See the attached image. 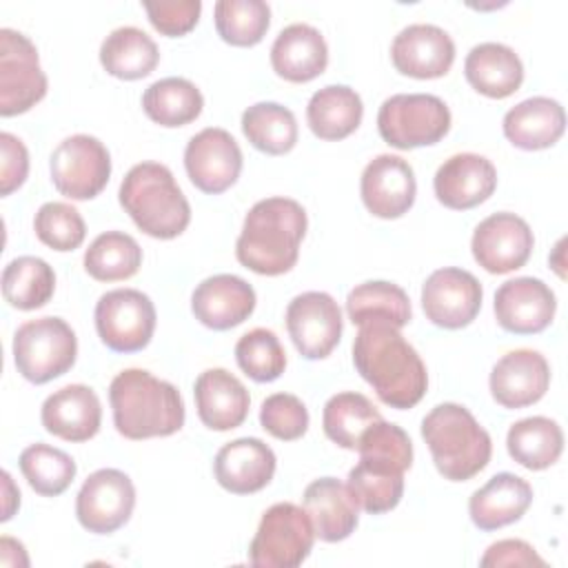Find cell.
<instances>
[{"label": "cell", "mask_w": 568, "mask_h": 568, "mask_svg": "<svg viewBox=\"0 0 568 568\" xmlns=\"http://www.w3.org/2000/svg\"><path fill=\"white\" fill-rule=\"evenodd\" d=\"M353 364L390 408H413L426 393L428 375L419 353L390 324H364L353 342Z\"/></svg>", "instance_id": "cell-1"}, {"label": "cell", "mask_w": 568, "mask_h": 568, "mask_svg": "<svg viewBox=\"0 0 568 568\" xmlns=\"http://www.w3.org/2000/svg\"><path fill=\"white\" fill-rule=\"evenodd\" d=\"M306 226L304 206L291 197L255 202L235 242L237 262L257 275L288 273L300 257Z\"/></svg>", "instance_id": "cell-2"}, {"label": "cell", "mask_w": 568, "mask_h": 568, "mask_svg": "<svg viewBox=\"0 0 568 568\" xmlns=\"http://www.w3.org/2000/svg\"><path fill=\"white\" fill-rule=\"evenodd\" d=\"M109 402L115 430L126 439L169 437L184 426L180 390L144 368H126L111 379Z\"/></svg>", "instance_id": "cell-3"}, {"label": "cell", "mask_w": 568, "mask_h": 568, "mask_svg": "<svg viewBox=\"0 0 568 568\" xmlns=\"http://www.w3.org/2000/svg\"><path fill=\"white\" fill-rule=\"evenodd\" d=\"M120 204L135 226L158 240H173L186 231L191 206L169 166L140 162L120 184Z\"/></svg>", "instance_id": "cell-4"}, {"label": "cell", "mask_w": 568, "mask_h": 568, "mask_svg": "<svg viewBox=\"0 0 568 568\" xmlns=\"http://www.w3.org/2000/svg\"><path fill=\"white\" fill-rule=\"evenodd\" d=\"M422 437L428 444L435 468L448 481H468L486 468L493 455L490 435L473 413L455 402L437 404L422 419Z\"/></svg>", "instance_id": "cell-5"}, {"label": "cell", "mask_w": 568, "mask_h": 568, "mask_svg": "<svg viewBox=\"0 0 568 568\" xmlns=\"http://www.w3.org/2000/svg\"><path fill=\"white\" fill-rule=\"evenodd\" d=\"M75 333L62 317L29 320L13 335L16 368L33 384H47L64 375L75 364Z\"/></svg>", "instance_id": "cell-6"}, {"label": "cell", "mask_w": 568, "mask_h": 568, "mask_svg": "<svg viewBox=\"0 0 568 568\" xmlns=\"http://www.w3.org/2000/svg\"><path fill=\"white\" fill-rule=\"evenodd\" d=\"M377 129L395 149L437 144L450 131V111L433 93H395L377 111Z\"/></svg>", "instance_id": "cell-7"}, {"label": "cell", "mask_w": 568, "mask_h": 568, "mask_svg": "<svg viewBox=\"0 0 568 568\" xmlns=\"http://www.w3.org/2000/svg\"><path fill=\"white\" fill-rule=\"evenodd\" d=\"M315 530L304 508L280 501L260 519L248 546V561L257 568H295L313 550Z\"/></svg>", "instance_id": "cell-8"}, {"label": "cell", "mask_w": 568, "mask_h": 568, "mask_svg": "<svg viewBox=\"0 0 568 568\" xmlns=\"http://www.w3.org/2000/svg\"><path fill=\"white\" fill-rule=\"evenodd\" d=\"M95 331L102 344L115 353L142 351L155 331V306L138 288H115L95 304Z\"/></svg>", "instance_id": "cell-9"}, {"label": "cell", "mask_w": 568, "mask_h": 568, "mask_svg": "<svg viewBox=\"0 0 568 568\" xmlns=\"http://www.w3.org/2000/svg\"><path fill=\"white\" fill-rule=\"evenodd\" d=\"M47 95V75L36 44L20 31L0 29V115L29 111Z\"/></svg>", "instance_id": "cell-10"}, {"label": "cell", "mask_w": 568, "mask_h": 568, "mask_svg": "<svg viewBox=\"0 0 568 568\" xmlns=\"http://www.w3.org/2000/svg\"><path fill=\"white\" fill-rule=\"evenodd\" d=\"M53 186L71 200H91L109 182L111 155L106 146L87 133L64 138L49 160Z\"/></svg>", "instance_id": "cell-11"}, {"label": "cell", "mask_w": 568, "mask_h": 568, "mask_svg": "<svg viewBox=\"0 0 568 568\" xmlns=\"http://www.w3.org/2000/svg\"><path fill=\"white\" fill-rule=\"evenodd\" d=\"M133 506L135 486L131 477L118 468H100L84 479L75 497V517L84 530L111 535L129 521Z\"/></svg>", "instance_id": "cell-12"}, {"label": "cell", "mask_w": 568, "mask_h": 568, "mask_svg": "<svg viewBox=\"0 0 568 568\" xmlns=\"http://www.w3.org/2000/svg\"><path fill=\"white\" fill-rule=\"evenodd\" d=\"M286 328L302 357L324 359L342 337V311L328 293L306 291L288 302Z\"/></svg>", "instance_id": "cell-13"}, {"label": "cell", "mask_w": 568, "mask_h": 568, "mask_svg": "<svg viewBox=\"0 0 568 568\" xmlns=\"http://www.w3.org/2000/svg\"><path fill=\"white\" fill-rule=\"evenodd\" d=\"M481 297L479 280L457 266L433 271L422 286V308L426 317L448 331L468 326L481 308Z\"/></svg>", "instance_id": "cell-14"}, {"label": "cell", "mask_w": 568, "mask_h": 568, "mask_svg": "<svg viewBox=\"0 0 568 568\" xmlns=\"http://www.w3.org/2000/svg\"><path fill=\"white\" fill-rule=\"evenodd\" d=\"M184 169L202 193H224L240 178L242 149L226 129L206 126L186 142Z\"/></svg>", "instance_id": "cell-15"}, {"label": "cell", "mask_w": 568, "mask_h": 568, "mask_svg": "<svg viewBox=\"0 0 568 568\" xmlns=\"http://www.w3.org/2000/svg\"><path fill=\"white\" fill-rule=\"evenodd\" d=\"M532 231L528 222L515 213H493L475 226L470 248L475 262L495 275L521 268L532 253Z\"/></svg>", "instance_id": "cell-16"}, {"label": "cell", "mask_w": 568, "mask_h": 568, "mask_svg": "<svg viewBox=\"0 0 568 568\" xmlns=\"http://www.w3.org/2000/svg\"><path fill=\"white\" fill-rule=\"evenodd\" d=\"M359 193L364 206L382 220H395L408 213L417 195L413 166L390 153L373 158L362 171Z\"/></svg>", "instance_id": "cell-17"}, {"label": "cell", "mask_w": 568, "mask_h": 568, "mask_svg": "<svg viewBox=\"0 0 568 568\" xmlns=\"http://www.w3.org/2000/svg\"><path fill=\"white\" fill-rule=\"evenodd\" d=\"M497 324L515 335H535L550 326L557 300L550 286L539 277H515L495 293Z\"/></svg>", "instance_id": "cell-18"}, {"label": "cell", "mask_w": 568, "mask_h": 568, "mask_svg": "<svg viewBox=\"0 0 568 568\" xmlns=\"http://www.w3.org/2000/svg\"><path fill=\"white\" fill-rule=\"evenodd\" d=\"M390 60L404 75L417 80L442 78L453 67L455 42L437 24H408L395 36L390 44Z\"/></svg>", "instance_id": "cell-19"}, {"label": "cell", "mask_w": 568, "mask_h": 568, "mask_svg": "<svg viewBox=\"0 0 568 568\" xmlns=\"http://www.w3.org/2000/svg\"><path fill=\"white\" fill-rule=\"evenodd\" d=\"M490 395L504 408L539 402L550 386V366L539 351L517 348L501 355L490 371Z\"/></svg>", "instance_id": "cell-20"}, {"label": "cell", "mask_w": 568, "mask_h": 568, "mask_svg": "<svg viewBox=\"0 0 568 568\" xmlns=\"http://www.w3.org/2000/svg\"><path fill=\"white\" fill-rule=\"evenodd\" d=\"M497 186L493 162L479 153H455L435 173L433 189L437 200L455 211L486 202Z\"/></svg>", "instance_id": "cell-21"}, {"label": "cell", "mask_w": 568, "mask_h": 568, "mask_svg": "<svg viewBox=\"0 0 568 568\" xmlns=\"http://www.w3.org/2000/svg\"><path fill=\"white\" fill-rule=\"evenodd\" d=\"M255 308L253 286L231 273L202 280L191 295V311L206 328L229 331L251 317Z\"/></svg>", "instance_id": "cell-22"}, {"label": "cell", "mask_w": 568, "mask_h": 568, "mask_svg": "<svg viewBox=\"0 0 568 568\" xmlns=\"http://www.w3.org/2000/svg\"><path fill=\"white\" fill-rule=\"evenodd\" d=\"M275 453L257 437H240L224 444L215 459L213 473L217 484L235 495L262 490L275 475Z\"/></svg>", "instance_id": "cell-23"}, {"label": "cell", "mask_w": 568, "mask_h": 568, "mask_svg": "<svg viewBox=\"0 0 568 568\" xmlns=\"http://www.w3.org/2000/svg\"><path fill=\"white\" fill-rule=\"evenodd\" d=\"M40 419L51 435L64 442H87L100 430L102 406L93 388L69 384L44 399Z\"/></svg>", "instance_id": "cell-24"}, {"label": "cell", "mask_w": 568, "mask_h": 568, "mask_svg": "<svg viewBox=\"0 0 568 568\" xmlns=\"http://www.w3.org/2000/svg\"><path fill=\"white\" fill-rule=\"evenodd\" d=\"M195 408L200 422L211 430L237 428L251 406L246 386L226 368H206L197 375L193 386Z\"/></svg>", "instance_id": "cell-25"}, {"label": "cell", "mask_w": 568, "mask_h": 568, "mask_svg": "<svg viewBox=\"0 0 568 568\" xmlns=\"http://www.w3.org/2000/svg\"><path fill=\"white\" fill-rule=\"evenodd\" d=\"M304 510L311 517L315 537L326 544L351 537L359 519V506L348 486L335 477H320L306 486Z\"/></svg>", "instance_id": "cell-26"}, {"label": "cell", "mask_w": 568, "mask_h": 568, "mask_svg": "<svg viewBox=\"0 0 568 568\" xmlns=\"http://www.w3.org/2000/svg\"><path fill=\"white\" fill-rule=\"evenodd\" d=\"M273 71L288 82H311L328 64V47L320 29L306 22L284 27L271 47Z\"/></svg>", "instance_id": "cell-27"}, {"label": "cell", "mask_w": 568, "mask_h": 568, "mask_svg": "<svg viewBox=\"0 0 568 568\" xmlns=\"http://www.w3.org/2000/svg\"><path fill=\"white\" fill-rule=\"evenodd\" d=\"M532 501L530 484L515 473L493 475L468 499V515L479 530H497L521 519Z\"/></svg>", "instance_id": "cell-28"}, {"label": "cell", "mask_w": 568, "mask_h": 568, "mask_svg": "<svg viewBox=\"0 0 568 568\" xmlns=\"http://www.w3.org/2000/svg\"><path fill=\"white\" fill-rule=\"evenodd\" d=\"M504 135L510 144L524 151L552 146L566 129L564 106L546 95L521 100L504 115Z\"/></svg>", "instance_id": "cell-29"}, {"label": "cell", "mask_w": 568, "mask_h": 568, "mask_svg": "<svg viewBox=\"0 0 568 568\" xmlns=\"http://www.w3.org/2000/svg\"><path fill=\"white\" fill-rule=\"evenodd\" d=\"M468 84L486 98H508L524 82V64L519 55L501 42H479L464 60Z\"/></svg>", "instance_id": "cell-30"}, {"label": "cell", "mask_w": 568, "mask_h": 568, "mask_svg": "<svg viewBox=\"0 0 568 568\" xmlns=\"http://www.w3.org/2000/svg\"><path fill=\"white\" fill-rule=\"evenodd\" d=\"M364 104L355 89L328 84L315 91L306 106V122L320 140H344L362 122Z\"/></svg>", "instance_id": "cell-31"}, {"label": "cell", "mask_w": 568, "mask_h": 568, "mask_svg": "<svg viewBox=\"0 0 568 568\" xmlns=\"http://www.w3.org/2000/svg\"><path fill=\"white\" fill-rule=\"evenodd\" d=\"M100 62L120 80L146 78L160 62L158 44L138 27H118L100 44Z\"/></svg>", "instance_id": "cell-32"}, {"label": "cell", "mask_w": 568, "mask_h": 568, "mask_svg": "<svg viewBox=\"0 0 568 568\" xmlns=\"http://www.w3.org/2000/svg\"><path fill=\"white\" fill-rule=\"evenodd\" d=\"M348 320L357 326L390 324L402 328L410 322V300L406 291L393 282L373 280L357 284L346 297Z\"/></svg>", "instance_id": "cell-33"}, {"label": "cell", "mask_w": 568, "mask_h": 568, "mask_svg": "<svg viewBox=\"0 0 568 568\" xmlns=\"http://www.w3.org/2000/svg\"><path fill=\"white\" fill-rule=\"evenodd\" d=\"M506 448L519 466L528 470H544L559 459L564 450V433L550 417H524L508 428Z\"/></svg>", "instance_id": "cell-34"}, {"label": "cell", "mask_w": 568, "mask_h": 568, "mask_svg": "<svg viewBox=\"0 0 568 568\" xmlns=\"http://www.w3.org/2000/svg\"><path fill=\"white\" fill-rule=\"evenodd\" d=\"M204 106L200 89L186 78H162L146 87L142 95L144 113L160 126H184L193 122Z\"/></svg>", "instance_id": "cell-35"}, {"label": "cell", "mask_w": 568, "mask_h": 568, "mask_svg": "<svg viewBox=\"0 0 568 568\" xmlns=\"http://www.w3.org/2000/svg\"><path fill=\"white\" fill-rule=\"evenodd\" d=\"M246 140L266 155H284L297 142V120L280 102H255L242 113Z\"/></svg>", "instance_id": "cell-36"}, {"label": "cell", "mask_w": 568, "mask_h": 568, "mask_svg": "<svg viewBox=\"0 0 568 568\" xmlns=\"http://www.w3.org/2000/svg\"><path fill=\"white\" fill-rule=\"evenodd\" d=\"M55 291L53 268L36 255H20L2 271V295L18 311L44 306Z\"/></svg>", "instance_id": "cell-37"}, {"label": "cell", "mask_w": 568, "mask_h": 568, "mask_svg": "<svg viewBox=\"0 0 568 568\" xmlns=\"http://www.w3.org/2000/svg\"><path fill=\"white\" fill-rule=\"evenodd\" d=\"M379 419L382 413L377 406L366 395L353 390L333 395L322 410V426L326 437L348 450H357L364 430Z\"/></svg>", "instance_id": "cell-38"}, {"label": "cell", "mask_w": 568, "mask_h": 568, "mask_svg": "<svg viewBox=\"0 0 568 568\" xmlns=\"http://www.w3.org/2000/svg\"><path fill=\"white\" fill-rule=\"evenodd\" d=\"M142 266V248L129 233H100L84 251V271L98 282L129 280Z\"/></svg>", "instance_id": "cell-39"}, {"label": "cell", "mask_w": 568, "mask_h": 568, "mask_svg": "<svg viewBox=\"0 0 568 568\" xmlns=\"http://www.w3.org/2000/svg\"><path fill=\"white\" fill-rule=\"evenodd\" d=\"M346 486L362 510L382 515L399 504L404 495V473L359 459V464L348 470Z\"/></svg>", "instance_id": "cell-40"}, {"label": "cell", "mask_w": 568, "mask_h": 568, "mask_svg": "<svg viewBox=\"0 0 568 568\" xmlns=\"http://www.w3.org/2000/svg\"><path fill=\"white\" fill-rule=\"evenodd\" d=\"M20 470L38 495L55 497L71 486L78 468L69 453L38 442L20 453Z\"/></svg>", "instance_id": "cell-41"}, {"label": "cell", "mask_w": 568, "mask_h": 568, "mask_svg": "<svg viewBox=\"0 0 568 568\" xmlns=\"http://www.w3.org/2000/svg\"><path fill=\"white\" fill-rule=\"evenodd\" d=\"M213 13L220 38L233 47L257 44L271 24V9L264 0H220Z\"/></svg>", "instance_id": "cell-42"}, {"label": "cell", "mask_w": 568, "mask_h": 568, "mask_svg": "<svg viewBox=\"0 0 568 568\" xmlns=\"http://www.w3.org/2000/svg\"><path fill=\"white\" fill-rule=\"evenodd\" d=\"M237 366L255 382H273L286 368V353L271 328H253L235 344Z\"/></svg>", "instance_id": "cell-43"}, {"label": "cell", "mask_w": 568, "mask_h": 568, "mask_svg": "<svg viewBox=\"0 0 568 568\" xmlns=\"http://www.w3.org/2000/svg\"><path fill=\"white\" fill-rule=\"evenodd\" d=\"M359 459L406 473L413 464V442L408 433L390 422L371 424L359 439Z\"/></svg>", "instance_id": "cell-44"}, {"label": "cell", "mask_w": 568, "mask_h": 568, "mask_svg": "<svg viewBox=\"0 0 568 568\" xmlns=\"http://www.w3.org/2000/svg\"><path fill=\"white\" fill-rule=\"evenodd\" d=\"M33 231L53 251H73L84 242L87 224L80 211L67 202H47L33 217Z\"/></svg>", "instance_id": "cell-45"}, {"label": "cell", "mask_w": 568, "mask_h": 568, "mask_svg": "<svg viewBox=\"0 0 568 568\" xmlns=\"http://www.w3.org/2000/svg\"><path fill=\"white\" fill-rule=\"evenodd\" d=\"M260 424L268 435L282 442H293L306 433L308 410L297 395L273 393L262 402Z\"/></svg>", "instance_id": "cell-46"}, {"label": "cell", "mask_w": 568, "mask_h": 568, "mask_svg": "<svg viewBox=\"0 0 568 568\" xmlns=\"http://www.w3.org/2000/svg\"><path fill=\"white\" fill-rule=\"evenodd\" d=\"M149 22L164 36L178 38L189 33L200 18V0H178V2H144Z\"/></svg>", "instance_id": "cell-47"}, {"label": "cell", "mask_w": 568, "mask_h": 568, "mask_svg": "<svg viewBox=\"0 0 568 568\" xmlns=\"http://www.w3.org/2000/svg\"><path fill=\"white\" fill-rule=\"evenodd\" d=\"M0 195L20 189L29 173V151L20 138L9 131L0 133Z\"/></svg>", "instance_id": "cell-48"}, {"label": "cell", "mask_w": 568, "mask_h": 568, "mask_svg": "<svg viewBox=\"0 0 568 568\" xmlns=\"http://www.w3.org/2000/svg\"><path fill=\"white\" fill-rule=\"evenodd\" d=\"M479 566H546V561L524 539H499L486 548Z\"/></svg>", "instance_id": "cell-49"}, {"label": "cell", "mask_w": 568, "mask_h": 568, "mask_svg": "<svg viewBox=\"0 0 568 568\" xmlns=\"http://www.w3.org/2000/svg\"><path fill=\"white\" fill-rule=\"evenodd\" d=\"M0 564L2 566H29L24 546L11 537L0 539Z\"/></svg>", "instance_id": "cell-50"}, {"label": "cell", "mask_w": 568, "mask_h": 568, "mask_svg": "<svg viewBox=\"0 0 568 568\" xmlns=\"http://www.w3.org/2000/svg\"><path fill=\"white\" fill-rule=\"evenodd\" d=\"M2 486H4V508H2V521L13 517V510L20 506V490L13 486L11 475L2 473Z\"/></svg>", "instance_id": "cell-51"}]
</instances>
